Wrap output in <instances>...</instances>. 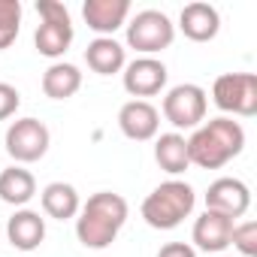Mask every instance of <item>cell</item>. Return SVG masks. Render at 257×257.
Instances as JSON below:
<instances>
[{"mask_svg": "<svg viewBox=\"0 0 257 257\" xmlns=\"http://www.w3.org/2000/svg\"><path fill=\"white\" fill-rule=\"evenodd\" d=\"M85 64L97 73V76H112V73H121L124 64H127V52L124 46L115 40V37H97L88 43L85 49Z\"/></svg>", "mask_w": 257, "mask_h": 257, "instance_id": "2e32d148", "label": "cell"}, {"mask_svg": "<svg viewBox=\"0 0 257 257\" xmlns=\"http://www.w3.org/2000/svg\"><path fill=\"white\" fill-rule=\"evenodd\" d=\"M158 257H197V248L188 242H167V245H161Z\"/></svg>", "mask_w": 257, "mask_h": 257, "instance_id": "cb8c5ba5", "label": "cell"}, {"mask_svg": "<svg viewBox=\"0 0 257 257\" xmlns=\"http://www.w3.org/2000/svg\"><path fill=\"white\" fill-rule=\"evenodd\" d=\"M218 257H230V254H218Z\"/></svg>", "mask_w": 257, "mask_h": 257, "instance_id": "d4e9b609", "label": "cell"}, {"mask_svg": "<svg viewBox=\"0 0 257 257\" xmlns=\"http://www.w3.org/2000/svg\"><path fill=\"white\" fill-rule=\"evenodd\" d=\"M230 245L242 254V257H257V221H242L233 227Z\"/></svg>", "mask_w": 257, "mask_h": 257, "instance_id": "7402d4cb", "label": "cell"}, {"mask_svg": "<svg viewBox=\"0 0 257 257\" xmlns=\"http://www.w3.org/2000/svg\"><path fill=\"white\" fill-rule=\"evenodd\" d=\"M245 149V127L227 115L203 121L188 137V158L200 170H221Z\"/></svg>", "mask_w": 257, "mask_h": 257, "instance_id": "7a4b0ae2", "label": "cell"}, {"mask_svg": "<svg viewBox=\"0 0 257 257\" xmlns=\"http://www.w3.org/2000/svg\"><path fill=\"white\" fill-rule=\"evenodd\" d=\"M22 0H0V52L10 49L22 31Z\"/></svg>", "mask_w": 257, "mask_h": 257, "instance_id": "44dd1931", "label": "cell"}, {"mask_svg": "<svg viewBox=\"0 0 257 257\" xmlns=\"http://www.w3.org/2000/svg\"><path fill=\"white\" fill-rule=\"evenodd\" d=\"M179 31L191 40V43H212L221 31V16L212 4H203V0H194L188 4L179 16Z\"/></svg>", "mask_w": 257, "mask_h": 257, "instance_id": "5bb4252c", "label": "cell"}, {"mask_svg": "<svg viewBox=\"0 0 257 257\" xmlns=\"http://www.w3.org/2000/svg\"><path fill=\"white\" fill-rule=\"evenodd\" d=\"M155 161L164 173H170L173 179L182 176L188 167H191V158H188V140L176 131L170 134H161L155 140Z\"/></svg>", "mask_w": 257, "mask_h": 257, "instance_id": "d6986e66", "label": "cell"}, {"mask_svg": "<svg viewBox=\"0 0 257 257\" xmlns=\"http://www.w3.org/2000/svg\"><path fill=\"white\" fill-rule=\"evenodd\" d=\"M167 79H170V70L161 58H134L121 70L124 91L134 100H146V97L161 94L167 88Z\"/></svg>", "mask_w": 257, "mask_h": 257, "instance_id": "9c48e42d", "label": "cell"}, {"mask_svg": "<svg viewBox=\"0 0 257 257\" xmlns=\"http://www.w3.org/2000/svg\"><path fill=\"white\" fill-rule=\"evenodd\" d=\"M206 209L209 212H221V215H227V218L236 221V218H242L251 209V188L242 179L221 176L206 191Z\"/></svg>", "mask_w": 257, "mask_h": 257, "instance_id": "30bf717a", "label": "cell"}, {"mask_svg": "<svg viewBox=\"0 0 257 257\" xmlns=\"http://www.w3.org/2000/svg\"><path fill=\"white\" fill-rule=\"evenodd\" d=\"M194 206H197V191L182 179H167L143 200L140 212L152 230H176L185 218L194 215Z\"/></svg>", "mask_w": 257, "mask_h": 257, "instance_id": "3957f363", "label": "cell"}, {"mask_svg": "<svg viewBox=\"0 0 257 257\" xmlns=\"http://www.w3.org/2000/svg\"><path fill=\"white\" fill-rule=\"evenodd\" d=\"M131 16V0H85L82 19L97 37H112Z\"/></svg>", "mask_w": 257, "mask_h": 257, "instance_id": "4fadbf2b", "label": "cell"}, {"mask_svg": "<svg viewBox=\"0 0 257 257\" xmlns=\"http://www.w3.org/2000/svg\"><path fill=\"white\" fill-rule=\"evenodd\" d=\"M127 215L131 209L121 194L97 191L88 197V203H82L76 215V239L91 251H103L118 239L121 227L127 224Z\"/></svg>", "mask_w": 257, "mask_h": 257, "instance_id": "6da1fadb", "label": "cell"}, {"mask_svg": "<svg viewBox=\"0 0 257 257\" xmlns=\"http://www.w3.org/2000/svg\"><path fill=\"white\" fill-rule=\"evenodd\" d=\"M82 88V70L67 61H55L43 73V94L49 100H70Z\"/></svg>", "mask_w": 257, "mask_h": 257, "instance_id": "ffe728a7", "label": "cell"}, {"mask_svg": "<svg viewBox=\"0 0 257 257\" xmlns=\"http://www.w3.org/2000/svg\"><path fill=\"white\" fill-rule=\"evenodd\" d=\"M212 100L221 112H227V118L257 115V76L254 73H221L212 82Z\"/></svg>", "mask_w": 257, "mask_h": 257, "instance_id": "ba28073f", "label": "cell"}, {"mask_svg": "<svg viewBox=\"0 0 257 257\" xmlns=\"http://www.w3.org/2000/svg\"><path fill=\"white\" fill-rule=\"evenodd\" d=\"M118 127L127 140L134 143H149L161 131V112L149 100H127L118 109Z\"/></svg>", "mask_w": 257, "mask_h": 257, "instance_id": "8fae6325", "label": "cell"}, {"mask_svg": "<svg viewBox=\"0 0 257 257\" xmlns=\"http://www.w3.org/2000/svg\"><path fill=\"white\" fill-rule=\"evenodd\" d=\"M19 106H22V94H19V88L10 85V82H0V121L13 118V115L19 112Z\"/></svg>", "mask_w": 257, "mask_h": 257, "instance_id": "603a6c76", "label": "cell"}, {"mask_svg": "<svg viewBox=\"0 0 257 257\" xmlns=\"http://www.w3.org/2000/svg\"><path fill=\"white\" fill-rule=\"evenodd\" d=\"M7 239L16 251H37L46 239V218L34 209H16L7 221Z\"/></svg>", "mask_w": 257, "mask_h": 257, "instance_id": "9a60e30c", "label": "cell"}, {"mask_svg": "<svg viewBox=\"0 0 257 257\" xmlns=\"http://www.w3.org/2000/svg\"><path fill=\"white\" fill-rule=\"evenodd\" d=\"M37 197V179L31 170L13 164L0 173V200L7 206H16V209H25L31 200Z\"/></svg>", "mask_w": 257, "mask_h": 257, "instance_id": "e0dca14e", "label": "cell"}, {"mask_svg": "<svg viewBox=\"0 0 257 257\" xmlns=\"http://www.w3.org/2000/svg\"><path fill=\"white\" fill-rule=\"evenodd\" d=\"M49 146H52V134L40 118H16L7 127L4 149L19 167L43 161L49 155Z\"/></svg>", "mask_w": 257, "mask_h": 257, "instance_id": "8992f818", "label": "cell"}, {"mask_svg": "<svg viewBox=\"0 0 257 257\" xmlns=\"http://www.w3.org/2000/svg\"><path fill=\"white\" fill-rule=\"evenodd\" d=\"M37 13H40V25L34 34V46L43 58H64L67 49L73 46V19L70 10L61 4V0H37Z\"/></svg>", "mask_w": 257, "mask_h": 257, "instance_id": "277c9868", "label": "cell"}, {"mask_svg": "<svg viewBox=\"0 0 257 257\" xmlns=\"http://www.w3.org/2000/svg\"><path fill=\"white\" fill-rule=\"evenodd\" d=\"M206 109H209V94H206V88H200L194 82H182V85L170 88L164 97V106H161L164 118L176 127V134L197 131L206 121Z\"/></svg>", "mask_w": 257, "mask_h": 257, "instance_id": "52a82bcc", "label": "cell"}, {"mask_svg": "<svg viewBox=\"0 0 257 257\" xmlns=\"http://www.w3.org/2000/svg\"><path fill=\"white\" fill-rule=\"evenodd\" d=\"M124 28H127V46L140 52V58H155L176 40V25L161 10H143Z\"/></svg>", "mask_w": 257, "mask_h": 257, "instance_id": "5b68a950", "label": "cell"}, {"mask_svg": "<svg viewBox=\"0 0 257 257\" xmlns=\"http://www.w3.org/2000/svg\"><path fill=\"white\" fill-rule=\"evenodd\" d=\"M40 203H43V212L49 218H55V221H70L82 209L79 191L70 182H49L43 188V194H40Z\"/></svg>", "mask_w": 257, "mask_h": 257, "instance_id": "ac0fdd59", "label": "cell"}, {"mask_svg": "<svg viewBox=\"0 0 257 257\" xmlns=\"http://www.w3.org/2000/svg\"><path fill=\"white\" fill-rule=\"evenodd\" d=\"M233 227L236 221L221 215V212H203L197 221H194V230H191V242L194 248L206 251V254H224L230 248V236H233Z\"/></svg>", "mask_w": 257, "mask_h": 257, "instance_id": "7c38bea8", "label": "cell"}]
</instances>
